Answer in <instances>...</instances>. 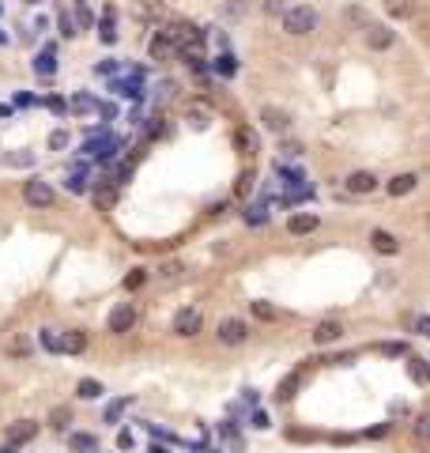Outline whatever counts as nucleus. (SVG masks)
<instances>
[{
	"instance_id": "nucleus-1",
	"label": "nucleus",
	"mask_w": 430,
	"mask_h": 453,
	"mask_svg": "<svg viewBox=\"0 0 430 453\" xmlns=\"http://www.w3.org/2000/svg\"><path fill=\"white\" fill-rule=\"evenodd\" d=\"M283 31H287V34H295V38H302V34L317 31V12H313L310 4H295V8H287V12H283Z\"/></svg>"
},
{
	"instance_id": "nucleus-2",
	"label": "nucleus",
	"mask_w": 430,
	"mask_h": 453,
	"mask_svg": "<svg viewBox=\"0 0 430 453\" xmlns=\"http://www.w3.org/2000/svg\"><path fill=\"white\" fill-rule=\"evenodd\" d=\"M38 434V423L34 419H20V423H12L8 427V434H4V453H12V450H20V446H27V442Z\"/></svg>"
},
{
	"instance_id": "nucleus-3",
	"label": "nucleus",
	"mask_w": 430,
	"mask_h": 453,
	"mask_svg": "<svg viewBox=\"0 0 430 453\" xmlns=\"http://www.w3.org/2000/svg\"><path fill=\"white\" fill-rule=\"evenodd\" d=\"M23 200H27V205H31V208H50L57 197H53V186H50V181H42V178H31V181H27V186H23Z\"/></svg>"
},
{
	"instance_id": "nucleus-4",
	"label": "nucleus",
	"mask_w": 430,
	"mask_h": 453,
	"mask_svg": "<svg viewBox=\"0 0 430 453\" xmlns=\"http://www.w3.org/2000/svg\"><path fill=\"white\" fill-rule=\"evenodd\" d=\"M215 336H219V344H227V348H238V344H246V336H249V325H246V321H238V318H227V321H219V329H215Z\"/></svg>"
},
{
	"instance_id": "nucleus-5",
	"label": "nucleus",
	"mask_w": 430,
	"mask_h": 453,
	"mask_svg": "<svg viewBox=\"0 0 430 453\" xmlns=\"http://www.w3.org/2000/svg\"><path fill=\"white\" fill-rule=\"evenodd\" d=\"M133 325H136V306L133 302H121V306L110 310V332L125 336V332H133Z\"/></svg>"
},
{
	"instance_id": "nucleus-6",
	"label": "nucleus",
	"mask_w": 430,
	"mask_h": 453,
	"mask_svg": "<svg viewBox=\"0 0 430 453\" xmlns=\"http://www.w3.org/2000/svg\"><path fill=\"white\" fill-rule=\"evenodd\" d=\"M200 325H204V318H200V310H193V306H185V310L174 313V332H177V336H196Z\"/></svg>"
},
{
	"instance_id": "nucleus-7",
	"label": "nucleus",
	"mask_w": 430,
	"mask_h": 453,
	"mask_svg": "<svg viewBox=\"0 0 430 453\" xmlns=\"http://www.w3.org/2000/svg\"><path fill=\"white\" fill-rule=\"evenodd\" d=\"M348 193H355V197H366V193H373L378 189V178H373L370 170H355V174H348Z\"/></svg>"
},
{
	"instance_id": "nucleus-8",
	"label": "nucleus",
	"mask_w": 430,
	"mask_h": 453,
	"mask_svg": "<svg viewBox=\"0 0 430 453\" xmlns=\"http://www.w3.org/2000/svg\"><path fill=\"white\" fill-rule=\"evenodd\" d=\"M260 121H265V128H272V133H287L291 128V114L279 106H265L260 110Z\"/></svg>"
},
{
	"instance_id": "nucleus-9",
	"label": "nucleus",
	"mask_w": 430,
	"mask_h": 453,
	"mask_svg": "<svg viewBox=\"0 0 430 453\" xmlns=\"http://www.w3.org/2000/svg\"><path fill=\"white\" fill-rule=\"evenodd\" d=\"M370 246L378 249L381 257H392V253H400V238H392L389 230H370Z\"/></svg>"
},
{
	"instance_id": "nucleus-10",
	"label": "nucleus",
	"mask_w": 430,
	"mask_h": 453,
	"mask_svg": "<svg viewBox=\"0 0 430 453\" xmlns=\"http://www.w3.org/2000/svg\"><path fill=\"white\" fill-rule=\"evenodd\" d=\"M343 336V325H340V321H321V325H317L313 329V344H336V340H340Z\"/></svg>"
},
{
	"instance_id": "nucleus-11",
	"label": "nucleus",
	"mask_w": 430,
	"mask_h": 453,
	"mask_svg": "<svg viewBox=\"0 0 430 453\" xmlns=\"http://www.w3.org/2000/svg\"><path fill=\"white\" fill-rule=\"evenodd\" d=\"M366 45H370V50H389V45H392V31H389V27H381V23L366 27Z\"/></svg>"
},
{
	"instance_id": "nucleus-12",
	"label": "nucleus",
	"mask_w": 430,
	"mask_h": 453,
	"mask_svg": "<svg viewBox=\"0 0 430 453\" xmlns=\"http://www.w3.org/2000/svg\"><path fill=\"white\" fill-rule=\"evenodd\" d=\"M287 230H291V235H313V230H317V216H310V211H298V216L287 219Z\"/></svg>"
},
{
	"instance_id": "nucleus-13",
	"label": "nucleus",
	"mask_w": 430,
	"mask_h": 453,
	"mask_svg": "<svg viewBox=\"0 0 430 453\" xmlns=\"http://www.w3.org/2000/svg\"><path fill=\"white\" fill-rule=\"evenodd\" d=\"M415 186H419L415 174H396V178L389 181V197H408V193L415 189Z\"/></svg>"
},
{
	"instance_id": "nucleus-14",
	"label": "nucleus",
	"mask_w": 430,
	"mask_h": 453,
	"mask_svg": "<svg viewBox=\"0 0 430 453\" xmlns=\"http://www.w3.org/2000/svg\"><path fill=\"white\" fill-rule=\"evenodd\" d=\"M174 50H177V45H174V38H170L166 31L158 34V38H151V57H155V61H166Z\"/></svg>"
},
{
	"instance_id": "nucleus-15",
	"label": "nucleus",
	"mask_w": 430,
	"mask_h": 453,
	"mask_svg": "<svg viewBox=\"0 0 430 453\" xmlns=\"http://www.w3.org/2000/svg\"><path fill=\"white\" fill-rule=\"evenodd\" d=\"M408 374H411V382H415V385H430V366L423 363V359H411Z\"/></svg>"
},
{
	"instance_id": "nucleus-16",
	"label": "nucleus",
	"mask_w": 430,
	"mask_h": 453,
	"mask_svg": "<svg viewBox=\"0 0 430 453\" xmlns=\"http://www.w3.org/2000/svg\"><path fill=\"white\" fill-rule=\"evenodd\" d=\"M83 348H87V336H83V332H68V336L61 340V351H68V355H80Z\"/></svg>"
},
{
	"instance_id": "nucleus-17",
	"label": "nucleus",
	"mask_w": 430,
	"mask_h": 453,
	"mask_svg": "<svg viewBox=\"0 0 430 453\" xmlns=\"http://www.w3.org/2000/svg\"><path fill=\"white\" fill-rule=\"evenodd\" d=\"M181 272H185V268L177 261H166L163 268H158V283H177V280H181Z\"/></svg>"
},
{
	"instance_id": "nucleus-18",
	"label": "nucleus",
	"mask_w": 430,
	"mask_h": 453,
	"mask_svg": "<svg viewBox=\"0 0 430 453\" xmlns=\"http://www.w3.org/2000/svg\"><path fill=\"white\" fill-rule=\"evenodd\" d=\"M76 393L83 396V401H95V396H102V382H95V378H83V382L76 385Z\"/></svg>"
},
{
	"instance_id": "nucleus-19",
	"label": "nucleus",
	"mask_w": 430,
	"mask_h": 453,
	"mask_svg": "<svg viewBox=\"0 0 430 453\" xmlns=\"http://www.w3.org/2000/svg\"><path fill=\"white\" fill-rule=\"evenodd\" d=\"M298 382H302V374H291V378H283V385H279V401H291L295 396V389H298Z\"/></svg>"
},
{
	"instance_id": "nucleus-20",
	"label": "nucleus",
	"mask_w": 430,
	"mask_h": 453,
	"mask_svg": "<svg viewBox=\"0 0 430 453\" xmlns=\"http://www.w3.org/2000/svg\"><path fill=\"white\" fill-rule=\"evenodd\" d=\"M68 442H72V450H80V453H91V450H95V446H98V442H95V438H91V434H72V438H68Z\"/></svg>"
},
{
	"instance_id": "nucleus-21",
	"label": "nucleus",
	"mask_w": 430,
	"mask_h": 453,
	"mask_svg": "<svg viewBox=\"0 0 430 453\" xmlns=\"http://www.w3.org/2000/svg\"><path fill=\"white\" fill-rule=\"evenodd\" d=\"M415 438L423 442V446L430 442V412H423V415H419V419H415Z\"/></svg>"
},
{
	"instance_id": "nucleus-22",
	"label": "nucleus",
	"mask_w": 430,
	"mask_h": 453,
	"mask_svg": "<svg viewBox=\"0 0 430 453\" xmlns=\"http://www.w3.org/2000/svg\"><path fill=\"white\" fill-rule=\"evenodd\" d=\"M50 423H53L57 431H64V427L72 423V412H68V408H53V412H50Z\"/></svg>"
},
{
	"instance_id": "nucleus-23",
	"label": "nucleus",
	"mask_w": 430,
	"mask_h": 453,
	"mask_svg": "<svg viewBox=\"0 0 430 453\" xmlns=\"http://www.w3.org/2000/svg\"><path fill=\"white\" fill-rule=\"evenodd\" d=\"M68 106L76 110V114H87V110H95V98H91V95H76Z\"/></svg>"
},
{
	"instance_id": "nucleus-24",
	"label": "nucleus",
	"mask_w": 430,
	"mask_h": 453,
	"mask_svg": "<svg viewBox=\"0 0 430 453\" xmlns=\"http://www.w3.org/2000/svg\"><path fill=\"white\" fill-rule=\"evenodd\" d=\"M253 313L260 321H276V306H268V302H253Z\"/></svg>"
},
{
	"instance_id": "nucleus-25",
	"label": "nucleus",
	"mask_w": 430,
	"mask_h": 453,
	"mask_svg": "<svg viewBox=\"0 0 430 453\" xmlns=\"http://www.w3.org/2000/svg\"><path fill=\"white\" fill-rule=\"evenodd\" d=\"M144 280H147V276L136 268V272H128V276H125V288H128V291H136V288H144Z\"/></svg>"
},
{
	"instance_id": "nucleus-26",
	"label": "nucleus",
	"mask_w": 430,
	"mask_h": 453,
	"mask_svg": "<svg viewBox=\"0 0 430 453\" xmlns=\"http://www.w3.org/2000/svg\"><path fill=\"white\" fill-rule=\"evenodd\" d=\"M42 344H45V348H50V351H61V340H57V336H53V332H50V329H45V332H42Z\"/></svg>"
},
{
	"instance_id": "nucleus-27",
	"label": "nucleus",
	"mask_w": 430,
	"mask_h": 453,
	"mask_svg": "<svg viewBox=\"0 0 430 453\" xmlns=\"http://www.w3.org/2000/svg\"><path fill=\"white\" fill-rule=\"evenodd\" d=\"M238 147H249V151H253V147H257L253 133H246V128H242V133H238Z\"/></svg>"
},
{
	"instance_id": "nucleus-28",
	"label": "nucleus",
	"mask_w": 430,
	"mask_h": 453,
	"mask_svg": "<svg viewBox=\"0 0 430 453\" xmlns=\"http://www.w3.org/2000/svg\"><path fill=\"white\" fill-rule=\"evenodd\" d=\"M61 34H64V38H72V34H76V23H72L68 15H61Z\"/></svg>"
},
{
	"instance_id": "nucleus-29",
	"label": "nucleus",
	"mask_w": 430,
	"mask_h": 453,
	"mask_svg": "<svg viewBox=\"0 0 430 453\" xmlns=\"http://www.w3.org/2000/svg\"><path fill=\"white\" fill-rule=\"evenodd\" d=\"M95 200H98V205H106V208H110V205H114V189H98V193H95Z\"/></svg>"
},
{
	"instance_id": "nucleus-30",
	"label": "nucleus",
	"mask_w": 430,
	"mask_h": 453,
	"mask_svg": "<svg viewBox=\"0 0 430 453\" xmlns=\"http://www.w3.org/2000/svg\"><path fill=\"white\" fill-rule=\"evenodd\" d=\"M27 348H31V344L20 336V340H12V348H8V351H12V355H27Z\"/></svg>"
},
{
	"instance_id": "nucleus-31",
	"label": "nucleus",
	"mask_w": 430,
	"mask_h": 453,
	"mask_svg": "<svg viewBox=\"0 0 430 453\" xmlns=\"http://www.w3.org/2000/svg\"><path fill=\"white\" fill-rule=\"evenodd\" d=\"M121 408H125V401H117V404H110V412H106V419H110V423H114V419H117V415H121Z\"/></svg>"
},
{
	"instance_id": "nucleus-32",
	"label": "nucleus",
	"mask_w": 430,
	"mask_h": 453,
	"mask_svg": "<svg viewBox=\"0 0 430 453\" xmlns=\"http://www.w3.org/2000/svg\"><path fill=\"white\" fill-rule=\"evenodd\" d=\"M50 144H53V147H64V144H68V133H53Z\"/></svg>"
},
{
	"instance_id": "nucleus-33",
	"label": "nucleus",
	"mask_w": 430,
	"mask_h": 453,
	"mask_svg": "<svg viewBox=\"0 0 430 453\" xmlns=\"http://www.w3.org/2000/svg\"><path fill=\"white\" fill-rule=\"evenodd\" d=\"M381 351H385V355H404L408 348H404V344H385V348H381Z\"/></svg>"
},
{
	"instance_id": "nucleus-34",
	"label": "nucleus",
	"mask_w": 430,
	"mask_h": 453,
	"mask_svg": "<svg viewBox=\"0 0 430 453\" xmlns=\"http://www.w3.org/2000/svg\"><path fill=\"white\" fill-rule=\"evenodd\" d=\"M389 12H392V15H408V12H411V8L404 4V0H400V4H389Z\"/></svg>"
},
{
	"instance_id": "nucleus-35",
	"label": "nucleus",
	"mask_w": 430,
	"mask_h": 453,
	"mask_svg": "<svg viewBox=\"0 0 430 453\" xmlns=\"http://www.w3.org/2000/svg\"><path fill=\"white\" fill-rule=\"evenodd\" d=\"M415 329L423 332V336H430V318H419V321H415Z\"/></svg>"
},
{
	"instance_id": "nucleus-36",
	"label": "nucleus",
	"mask_w": 430,
	"mask_h": 453,
	"mask_svg": "<svg viewBox=\"0 0 430 453\" xmlns=\"http://www.w3.org/2000/svg\"><path fill=\"white\" fill-rule=\"evenodd\" d=\"M27 4H38V0H27Z\"/></svg>"
}]
</instances>
